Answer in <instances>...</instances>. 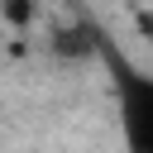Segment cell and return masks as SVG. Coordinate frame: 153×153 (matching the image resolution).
<instances>
[{
  "mask_svg": "<svg viewBox=\"0 0 153 153\" xmlns=\"http://www.w3.org/2000/svg\"><path fill=\"white\" fill-rule=\"evenodd\" d=\"M29 19H33V5L29 0H5V24L10 29H24Z\"/></svg>",
  "mask_w": 153,
  "mask_h": 153,
  "instance_id": "obj_2",
  "label": "cell"
},
{
  "mask_svg": "<svg viewBox=\"0 0 153 153\" xmlns=\"http://www.w3.org/2000/svg\"><path fill=\"white\" fill-rule=\"evenodd\" d=\"M148 38H153V24H148Z\"/></svg>",
  "mask_w": 153,
  "mask_h": 153,
  "instance_id": "obj_3",
  "label": "cell"
},
{
  "mask_svg": "<svg viewBox=\"0 0 153 153\" xmlns=\"http://www.w3.org/2000/svg\"><path fill=\"white\" fill-rule=\"evenodd\" d=\"M105 67L115 86V120H120V143L124 153H153V72L129 62L120 48L105 43Z\"/></svg>",
  "mask_w": 153,
  "mask_h": 153,
  "instance_id": "obj_1",
  "label": "cell"
}]
</instances>
